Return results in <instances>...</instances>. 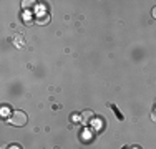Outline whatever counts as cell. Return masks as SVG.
Instances as JSON below:
<instances>
[{
    "mask_svg": "<svg viewBox=\"0 0 156 149\" xmlns=\"http://www.w3.org/2000/svg\"><path fill=\"white\" fill-rule=\"evenodd\" d=\"M9 123L12 126H25L27 124V114L23 111H13L9 116Z\"/></svg>",
    "mask_w": 156,
    "mask_h": 149,
    "instance_id": "obj_1",
    "label": "cell"
},
{
    "mask_svg": "<svg viewBox=\"0 0 156 149\" xmlns=\"http://www.w3.org/2000/svg\"><path fill=\"white\" fill-rule=\"evenodd\" d=\"M91 119H93V113H91L90 109L83 111V114H81V123H83V124H90Z\"/></svg>",
    "mask_w": 156,
    "mask_h": 149,
    "instance_id": "obj_2",
    "label": "cell"
},
{
    "mask_svg": "<svg viewBox=\"0 0 156 149\" xmlns=\"http://www.w3.org/2000/svg\"><path fill=\"white\" fill-rule=\"evenodd\" d=\"M48 22H50V15H42L40 18H37V23L40 25H47Z\"/></svg>",
    "mask_w": 156,
    "mask_h": 149,
    "instance_id": "obj_3",
    "label": "cell"
},
{
    "mask_svg": "<svg viewBox=\"0 0 156 149\" xmlns=\"http://www.w3.org/2000/svg\"><path fill=\"white\" fill-rule=\"evenodd\" d=\"M110 106H111V108H113V113H115V114H116V116H118V118H120V121H123V114H121V113H120V111H118V108H116V106H113V104H110Z\"/></svg>",
    "mask_w": 156,
    "mask_h": 149,
    "instance_id": "obj_4",
    "label": "cell"
},
{
    "mask_svg": "<svg viewBox=\"0 0 156 149\" xmlns=\"http://www.w3.org/2000/svg\"><path fill=\"white\" fill-rule=\"evenodd\" d=\"M72 121H81V116H78V114H72Z\"/></svg>",
    "mask_w": 156,
    "mask_h": 149,
    "instance_id": "obj_5",
    "label": "cell"
},
{
    "mask_svg": "<svg viewBox=\"0 0 156 149\" xmlns=\"http://www.w3.org/2000/svg\"><path fill=\"white\" fill-rule=\"evenodd\" d=\"M35 2H23V7H32Z\"/></svg>",
    "mask_w": 156,
    "mask_h": 149,
    "instance_id": "obj_6",
    "label": "cell"
},
{
    "mask_svg": "<svg viewBox=\"0 0 156 149\" xmlns=\"http://www.w3.org/2000/svg\"><path fill=\"white\" fill-rule=\"evenodd\" d=\"M7 113H9V108L3 106V108H2V114H7Z\"/></svg>",
    "mask_w": 156,
    "mask_h": 149,
    "instance_id": "obj_7",
    "label": "cell"
},
{
    "mask_svg": "<svg viewBox=\"0 0 156 149\" xmlns=\"http://www.w3.org/2000/svg\"><path fill=\"white\" fill-rule=\"evenodd\" d=\"M151 119H153V121L156 123V111H154V113H153V114H151Z\"/></svg>",
    "mask_w": 156,
    "mask_h": 149,
    "instance_id": "obj_8",
    "label": "cell"
},
{
    "mask_svg": "<svg viewBox=\"0 0 156 149\" xmlns=\"http://www.w3.org/2000/svg\"><path fill=\"white\" fill-rule=\"evenodd\" d=\"M9 149H20V147H18V146H17V144H13V146H10Z\"/></svg>",
    "mask_w": 156,
    "mask_h": 149,
    "instance_id": "obj_9",
    "label": "cell"
},
{
    "mask_svg": "<svg viewBox=\"0 0 156 149\" xmlns=\"http://www.w3.org/2000/svg\"><path fill=\"white\" fill-rule=\"evenodd\" d=\"M151 13H153V18H156V7L153 9V12H151Z\"/></svg>",
    "mask_w": 156,
    "mask_h": 149,
    "instance_id": "obj_10",
    "label": "cell"
},
{
    "mask_svg": "<svg viewBox=\"0 0 156 149\" xmlns=\"http://www.w3.org/2000/svg\"><path fill=\"white\" fill-rule=\"evenodd\" d=\"M154 109H156V104H154Z\"/></svg>",
    "mask_w": 156,
    "mask_h": 149,
    "instance_id": "obj_11",
    "label": "cell"
}]
</instances>
